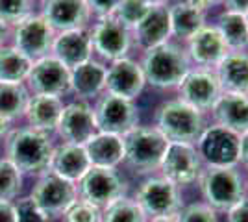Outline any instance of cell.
Instances as JSON below:
<instances>
[{
  "label": "cell",
  "instance_id": "obj_1",
  "mask_svg": "<svg viewBox=\"0 0 248 222\" xmlns=\"http://www.w3.org/2000/svg\"><path fill=\"white\" fill-rule=\"evenodd\" d=\"M146 85H152L159 91L178 89L193 63L182 43L169 41L154 48L143 50V59L139 61Z\"/></svg>",
  "mask_w": 248,
  "mask_h": 222
},
{
  "label": "cell",
  "instance_id": "obj_2",
  "mask_svg": "<svg viewBox=\"0 0 248 222\" xmlns=\"http://www.w3.org/2000/svg\"><path fill=\"white\" fill-rule=\"evenodd\" d=\"M154 126L169 139V143L197 145L207 128V120L204 111L189 106L180 98H172L155 109Z\"/></svg>",
  "mask_w": 248,
  "mask_h": 222
},
{
  "label": "cell",
  "instance_id": "obj_3",
  "mask_svg": "<svg viewBox=\"0 0 248 222\" xmlns=\"http://www.w3.org/2000/svg\"><path fill=\"white\" fill-rule=\"evenodd\" d=\"M197 181L204 204L215 211L226 213L247 196L245 176L237 167H206Z\"/></svg>",
  "mask_w": 248,
  "mask_h": 222
},
{
  "label": "cell",
  "instance_id": "obj_4",
  "mask_svg": "<svg viewBox=\"0 0 248 222\" xmlns=\"http://www.w3.org/2000/svg\"><path fill=\"white\" fill-rule=\"evenodd\" d=\"M124 141V161L137 174H150L159 170L163 156L169 147V139L155 126H135Z\"/></svg>",
  "mask_w": 248,
  "mask_h": 222
},
{
  "label": "cell",
  "instance_id": "obj_5",
  "mask_svg": "<svg viewBox=\"0 0 248 222\" xmlns=\"http://www.w3.org/2000/svg\"><path fill=\"white\" fill-rule=\"evenodd\" d=\"M52 147L48 135L31 128L11 132L6 143V154L11 163L28 174H41L50 167Z\"/></svg>",
  "mask_w": 248,
  "mask_h": 222
},
{
  "label": "cell",
  "instance_id": "obj_6",
  "mask_svg": "<svg viewBox=\"0 0 248 222\" xmlns=\"http://www.w3.org/2000/svg\"><path fill=\"white\" fill-rule=\"evenodd\" d=\"M78 194L80 200L89 202L98 209L108 207L115 200L123 198L128 191V183L117 169H104L91 167L78 181Z\"/></svg>",
  "mask_w": 248,
  "mask_h": 222
},
{
  "label": "cell",
  "instance_id": "obj_7",
  "mask_svg": "<svg viewBox=\"0 0 248 222\" xmlns=\"http://www.w3.org/2000/svg\"><path fill=\"white\" fill-rule=\"evenodd\" d=\"M197 152L206 167H237L241 135L226 128L211 124L197 141Z\"/></svg>",
  "mask_w": 248,
  "mask_h": 222
},
{
  "label": "cell",
  "instance_id": "obj_8",
  "mask_svg": "<svg viewBox=\"0 0 248 222\" xmlns=\"http://www.w3.org/2000/svg\"><path fill=\"white\" fill-rule=\"evenodd\" d=\"M93 109L96 130L102 133H113L123 137L130 130L139 126V107L135 100H126L104 93Z\"/></svg>",
  "mask_w": 248,
  "mask_h": 222
},
{
  "label": "cell",
  "instance_id": "obj_9",
  "mask_svg": "<svg viewBox=\"0 0 248 222\" xmlns=\"http://www.w3.org/2000/svg\"><path fill=\"white\" fill-rule=\"evenodd\" d=\"M146 217H165L176 215L182 209V194L180 187L169 181L163 176H150L146 178L135 192L134 198Z\"/></svg>",
  "mask_w": 248,
  "mask_h": 222
},
{
  "label": "cell",
  "instance_id": "obj_10",
  "mask_svg": "<svg viewBox=\"0 0 248 222\" xmlns=\"http://www.w3.org/2000/svg\"><path fill=\"white\" fill-rule=\"evenodd\" d=\"M31 200L48 219L65 215V211L78 200V189L73 181L45 172L31 191Z\"/></svg>",
  "mask_w": 248,
  "mask_h": 222
},
{
  "label": "cell",
  "instance_id": "obj_11",
  "mask_svg": "<svg viewBox=\"0 0 248 222\" xmlns=\"http://www.w3.org/2000/svg\"><path fill=\"white\" fill-rule=\"evenodd\" d=\"M91 46L106 61H117L128 58V52L132 48V32L123 26L115 17H102L94 22V26L89 30Z\"/></svg>",
  "mask_w": 248,
  "mask_h": 222
},
{
  "label": "cell",
  "instance_id": "obj_12",
  "mask_svg": "<svg viewBox=\"0 0 248 222\" xmlns=\"http://www.w3.org/2000/svg\"><path fill=\"white\" fill-rule=\"evenodd\" d=\"M202 159L198 156L197 147L189 143H169L163 161L159 165L161 176L172 181L174 185H189L198 180L202 172Z\"/></svg>",
  "mask_w": 248,
  "mask_h": 222
},
{
  "label": "cell",
  "instance_id": "obj_13",
  "mask_svg": "<svg viewBox=\"0 0 248 222\" xmlns=\"http://www.w3.org/2000/svg\"><path fill=\"white\" fill-rule=\"evenodd\" d=\"M176 91L180 100H184L189 106L197 107L204 113L215 106L218 96L224 93L215 71L200 69V67H193Z\"/></svg>",
  "mask_w": 248,
  "mask_h": 222
},
{
  "label": "cell",
  "instance_id": "obj_14",
  "mask_svg": "<svg viewBox=\"0 0 248 222\" xmlns=\"http://www.w3.org/2000/svg\"><path fill=\"white\" fill-rule=\"evenodd\" d=\"M54 30L46 24L41 15H28L24 21L15 26V48L24 54L31 63L46 58L52 50Z\"/></svg>",
  "mask_w": 248,
  "mask_h": 222
},
{
  "label": "cell",
  "instance_id": "obj_15",
  "mask_svg": "<svg viewBox=\"0 0 248 222\" xmlns=\"http://www.w3.org/2000/svg\"><path fill=\"white\" fill-rule=\"evenodd\" d=\"M26 80L35 95L62 96L71 89V69L54 56H46L31 63Z\"/></svg>",
  "mask_w": 248,
  "mask_h": 222
},
{
  "label": "cell",
  "instance_id": "obj_16",
  "mask_svg": "<svg viewBox=\"0 0 248 222\" xmlns=\"http://www.w3.org/2000/svg\"><path fill=\"white\" fill-rule=\"evenodd\" d=\"M145 74L141 63L132 58H123L111 61L106 69V93L121 96L126 100H137L145 91Z\"/></svg>",
  "mask_w": 248,
  "mask_h": 222
},
{
  "label": "cell",
  "instance_id": "obj_17",
  "mask_svg": "<svg viewBox=\"0 0 248 222\" xmlns=\"http://www.w3.org/2000/svg\"><path fill=\"white\" fill-rule=\"evenodd\" d=\"M58 132L65 139V143L83 147L98 132L94 122V109L91 104L87 100H74L67 104L63 107Z\"/></svg>",
  "mask_w": 248,
  "mask_h": 222
},
{
  "label": "cell",
  "instance_id": "obj_18",
  "mask_svg": "<svg viewBox=\"0 0 248 222\" xmlns=\"http://www.w3.org/2000/svg\"><path fill=\"white\" fill-rule=\"evenodd\" d=\"M184 46H186V52L193 67L211 69V71H215V67L228 54L226 44L222 41L218 30L215 28V24L202 26Z\"/></svg>",
  "mask_w": 248,
  "mask_h": 222
},
{
  "label": "cell",
  "instance_id": "obj_19",
  "mask_svg": "<svg viewBox=\"0 0 248 222\" xmlns=\"http://www.w3.org/2000/svg\"><path fill=\"white\" fill-rule=\"evenodd\" d=\"M43 19L54 32L83 30L91 19L85 0H45Z\"/></svg>",
  "mask_w": 248,
  "mask_h": 222
},
{
  "label": "cell",
  "instance_id": "obj_20",
  "mask_svg": "<svg viewBox=\"0 0 248 222\" xmlns=\"http://www.w3.org/2000/svg\"><path fill=\"white\" fill-rule=\"evenodd\" d=\"M52 52L58 61H62L67 69L73 71L74 67L85 63L93 58V46H91V37L89 30H71V32H62L54 37L52 43Z\"/></svg>",
  "mask_w": 248,
  "mask_h": 222
},
{
  "label": "cell",
  "instance_id": "obj_21",
  "mask_svg": "<svg viewBox=\"0 0 248 222\" xmlns=\"http://www.w3.org/2000/svg\"><path fill=\"white\" fill-rule=\"evenodd\" d=\"M132 39L143 50H148V48H154V46L172 41L169 8L167 6H152L145 19L132 30Z\"/></svg>",
  "mask_w": 248,
  "mask_h": 222
},
{
  "label": "cell",
  "instance_id": "obj_22",
  "mask_svg": "<svg viewBox=\"0 0 248 222\" xmlns=\"http://www.w3.org/2000/svg\"><path fill=\"white\" fill-rule=\"evenodd\" d=\"M209 113L213 117V124L232 130L239 135L248 132V95L222 93Z\"/></svg>",
  "mask_w": 248,
  "mask_h": 222
},
{
  "label": "cell",
  "instance_id": "obj_23",
  "mask_svg": "<svg viewBox=\"0 0 248 222\" xmlns=\"http://www.w3.org/2000/svg\"><path fill=\"white\" fill-rule=\"evenodd\" d=\"M48 169L63 180L76 183V181L82 180L87 170L91 169V163H89V158H87L85 148L82 145L63 143V145L54 148Z\"/></svg>",
  "mask_w": 248,
  "mask_h": 222
},
{
  "label": "cell",
  "instance_id": "obj_24",
  "mask_svg": "<svg viewBox=\"0 0 248 222\" xmlns=\"http://www.w3.org/2000/svg\"><path fill=\"white\" fill-rule=\"evenodd\" d=\"M63 102L60 96L35 95L30 98L24 115L28 118V124L31 130L41 133H52L58 130L60 118L63 113Z\"/></svg>",
  "mask_w": 248,
  "mask_h": 222
},
{
  "label": "cell",
  "instance_id": "obj_25",
  "mask_svg": "<svg viewBox=\"0 0 248 222\" xmlns=\"http://www.w3.org/2000/svg\"><path fill=\"white\" fill-rule=\"evenodd\" d=\"M85 154L91 167L117 169L124 161V141L121 135L96 132L85 145Z\"/></svg>",
  "mask_w": 248,
  "mask_h": 222
},
{
  "label": "cell",
  "instance_id": "obj_26",
  "mask_svg": "<svg viewBox=\"0 0 248 222\" xmlns=\"http://www.w3.org/2000/svg\"><path fill=\"white\" fill-rule=\"evenodd\" d=\"M106 65L89 59L71 71V91L78 100H89L106 91Z\"/></svg>",
  "mask_w": 248,
  "mask_h": 222
},
{
  "label": "cell",
  "instance_id": "obj_27",
  "mask_svg": "<svg viewBox=\"0 0 248 222\" xmlns=\"http://www.w3.org/2000/svg\"><path fill=\"white\" fill-rule=\"evenodd\" d=\"M215 74L224 93L248 95V52H228Z\"/></svg>",
  "mask_w": 248,
  "mask_h": 222
},
{
  "label": "cell",
  "instance_id": "obj_28",
  "mask_svg": "<svg viewBox=\"0 0 248 222\" xmlns=\"http://www.w3.org/2000/svg\"><path fill=\"white\" fill-rule=\"evenodd\" d=\"M169 8V21H170V33L172 41L186 44L195 33L206 26V13L191 8L187 2L178 0L167 6Z\"/></svg>",
  "mask_w": 248,
  "mask_h": 222
},
{
  "label": "cell",
  "instance_id": "obj_29",
  "mask_svg": "<svg viewBox=\"0 0 248 222\" xmlns=\"http://www.w3.org/2000/svg\"><path fill=\"white\" fill-rule=\"evenodd\" d=\"M228 52H248V21L247 15L235 11H220L215 22Z\"/></svg>",
  "mask_w": 248,
  "mask_h": 222
},
{
  "label": "cell",
  "instance_id": "obj_30",
  "mask_svg": "<svg viewBox=\"0 0 248 222\" xmlns=\"http://www.w3.org/2000/svg\"><path fill=\"white\" fill-rule=\"evenodd\" d=\"M31 69V61L15 46L0 48V82L4 84H22Z\"/></svg>",
  "mask_w": 248,
  "mask_h": 222
},
{
  "label": "cell",
  "instance_id": "obj_31",
  "mask_svg": "<svg viewBox=\"0 0 248 222\" xmlns=\"http://www.w3.org/2000/svg\"><path fill=\"white\" fill-rule=\"evenodd\" d=\"M30 95L24 84H4L0 82V117L13 120L24 115Z\"/></svg>",
  "mask_w": 248,
  "mask_h": 222
},
{
  "label": "cell",
  "instance_id": "obj_32",
  "mask_svg": "<svg viewBox=\"0 0 248 222\" xmlns=\"http://www.w3.org/2000/svg\"><path fill=\"white\" fill-rule=\"evenodd\" d=\"M100 222H148V217L134 198L123 196L104 207Z\"/></svg>",
  "mask_w": 248,
  "mask_h": 222
},
{
  "label": "cell",
  "instance_id": "obj_33",
  "mask_svg": "<svg viewBox=\"0 0 248 222\" xmlns=\"http://www.w3.org/2000/svg\"><path fill=\"white\" fill-rule=\"evenodd\" d=\"M150 8L152 6L146 0H121V4L117 6V10L111 17H115L123 26H126L132 32L135 26L145 19Z\"/></svg>",
  "mask_w": 248,
  "mask_h": 222
},
{
  "label": "cell",
  "instance_id": "obj_34",
  "mask_svg": "<svg viewBox=\"0 0 248 222\" xmlns=\"http://www.w3.org/2000/svg\"><path fill=\"white\" fill-rule=\"evenodd\" d=\"M22 187L21 170L10 159H0V200L11 202Z\"/></svg>",
  "mask_w": 248,
  "mask_h": 222
},
{
  "label": "cell",
  "instance_id": "obj_35",
  "mask_svg": "<svg viewBox=\"0 0 248 222\" xmlns=\"http://www.w3.org/2000/svg\"><path fill=\"white\" fill-rule=\"evenodd\" d=\"M178 222H218L217 211L211 209L204 202H193L189 206H182L176 213Z\"/></svg>",
  "mask_w": 248,
  "mask_h": 222
},
{
  "label": "cell",
  "instance_id": "obj_36",
  "mask_svg": "<svg viewBox=\"0 0 248 222\" xmlns=\"http://www.w3.org/2000/svg\"><path fill=\"white\" fill-rule=\"evenodd\" d=\"M31 0H0V19L6 24H19L30 13Z\"/></svg>",
  "mask_w": 248,
  "mask_h": 222
},
{
  "label": "cell",
  "instance_id": "obj_37",
  "mask_svg": "<svg viewBox=\"0 0 248 222\" xmlns=\"http://www.w3.org/2000/svg\"><path fill=\"white\" fill-rule=\"evenodd\" d=\"M65 221L67 222H100L102 221V209L89 202L76 200L65 211Z\"/></svg>",
  "mask_w": 248,
  "mask_h": 222
},
{
  "label": "cell",
  "instance_id": "obj_38",
  "mask_svg": "<svg viewBox=\"0 0 248 222\" xmlns=\"http://www.w3.org/2000/svg\"><path fill=\"white\" fill-rule=\"evenodd\" d=\"M17 222H48V217L33 204L31 198H22L15 204Z\"/></svg>",
  "mask_w": 248,
  "mask_h": 222
},
{
  "label": "cell",
  "instance_id": "obj_39",
  "mask_svg": "<svg viewBox=\"0 0 248 222\" xmlns=\"http://www.w3.org/2000/svg\"><path fill=\"white\" fill-rule=\"evenodd\" d=\"M87 8L91 11V15H96L98 19L102 17H111L117 10V6L121 4V0H85Z\"/></svg>",
  "mask_w": 248,
  "mask_h": 222
},
{
  "label": "cell",
  "instance_id": "obj_40",
  "mask_svg": "<svg viewBox=\"0 0 248 222\" xmlns=\"http://www.w3.org/2000/svg\"><path fill=\"white\" fill-rule=\"evenodd\" d=\"M226 222H248V196L226 211Z\"/></svg>",
  "mask_w": 248,
  "mask_h": 222
},
{
  "label": "cell",
  "instance_id": "obj_41",
  "mask_svg": "<svg viewBox=\"0 0 248 222\" xmlns=\"http://www.w3.org/2000/svg\"><path fill=\"white\" fill-rule=\"evenodd\" d=\"M0 222H17L15 204L0 200Z\"/></svg>",
  "mask_w": 248,
  "mask_h": 222
},
{
  "label": "cell",
  "instance_id": "obj_42",
  "mask_svg": "<svg viewBox=\"0 0 248 222\" xmlns=\"http://www.w3.org/2000/svg\"><path fill=\"white\" fill-rule=\"evenodd\" d=\"M184 2H187L191 8L202 11V13H207L211 8L222 6V0H184Z\"/></svg>",
  "mask_w": 248,
  "mask_h": 222
},
{
  "label": "cell",
  "instance_id": "obj_43",
  "mask_svg": "<svg viewBox=\"0 0 248 222\" xmlns=\"http://www.w3.org/2000/svg\"><path fill=\"white\" fill-rule=\"evenodd\" d=\"M222 8L241 15H248V0H222Z\"/></svg>",
  "mask_w": 248,
  "mask_h": 222
},
{
  "label": "cell",
  "instance_id": "obj_44",
  "mask_svg": "<svg viewBox=\"0 0 248 222\" xmlns=\"http://www.w3.org/2000/svg\"><path fill=\"white\" fill-rule=\"evenodd\" d=\"M239 165L248 169V132L241 135V152H239Z\"/></svg>",
  "mask_w": 248,
  "mask_h": 222
},
{
  "label": "cell",
  "instance_id": "obj_45",
  "mask_svg": "<svg viewBox=\"0 0 248 222\" xmlns=\"http://www.w3.org/2000/svg\"><path fill=\"white\" fill-rule=\"evenodd\" d=\"M6 37H8V24L0 19V48H2V44L6 41Z\"/></svg>",
  "mask_w": 248,
  "mask_h": 222
},
{
  "label": "cell",
  "instance_id": "obj_46",
  "mask_svg": "<svg viewBox=\"0 0 248 222\" xmlns=\"http://www.w3.org/2000/svg\"><path fill=\"white\" fill-rule=\"evenodd\" d=\"M8 132H10V120L4 118V117H0V137L6 135Z\"/></svg>",
  "mask_w": 248,
  "mask_h": 222
},
{
  "label": "cell",
  "instance_id": "obj_47",
  "mask_svg": "<svg viewBox=\"0 0 248 222\" xmlns=\"http://www.w3.org/2000/svg\"><path fill=\"white\" fill-rule=\"evenodd\" d=\"M148 222H178L176 215H165V217H152Z\"/></svg>",
  "mask_w": 248,
  "mask_h": 222
},
{
  "label": "cell",
  "instance_id": "obj_48",
  "mask_svg": "<svg viewBox=\"0 0 248 222\" xmlns=\"http://www.w3.org/2000/svg\"><path fill=\"white\" fill-rule=\"evenodd\" d=\"M150 6H169L170 0H146Z\"/></svg>",
  "mask_w": 248,
  "mask_h": 222
},
{
  "label": "cell",
  "instance_id": "obj_49",
  "mask_svg": "<svg viewBox=\"0 0 248 222\" xmlns=\"http://www.w3.org/2000/svg\"><path fill=\"white\" fill-rule=\"evenodd\" d=\"M245 187H247V196H248V169H247V176H245Z\"/></svg>",
  "mask_w": 248,
  "mask_h": 222
},
{
  "label": "cell",
  "instance_id": "obj_50",
  "mask_svg": "<svg viewBox=\"0 0 248 222\" xmlns=\"http://www.w3.org/2000/svg\"><path fill=\"white\" fill-rule=\"evenodd\" d=\"M247 21H248V15H247Z\"/></svg>",
  "mask_w": 248,
  "mask_h": 222
}]
</instances>
